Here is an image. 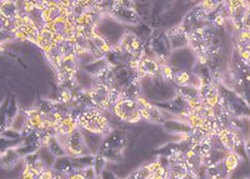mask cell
<instances>
[{"label": "cell", "instance_id": "f1b7e54d", "mask_svg": "<svg viewBox=\"0 0 250 179\" xmlns=\"http://www.w3.org/2000/svg\"><path fill=\"white\" fill-rule=\"evenodd\" d=\"M208 179H225V178H222V177H208Z\"/></svg>", "mask_w": 250, "mask_h": 179}, {"label": "cell", "instance_id": "4fadbf2b", "mask_svg": "<svg viewBox=\"0 0 250 179\" xmlns=\"http://www.w3.org/2000/svg\"><path fill=\"white\" fill-rule=\"evenodd\" d=\"M236 50L240 60L250 67V30H243L236 38Z\"/></svg>", "mask_w": 250, "mask_h": 179}, {"label": "cell", "instance_id": "3957f363", "mask_svg": "<svg viewBox=\"0 0 250 179\" xmlns=\"http://www.w3.org/2000/svg\"><path fill=\"white\" fill-rule=\"evenodd\" d=\"M150 50L153 51V57L155 58L160 64H167L171 54V45L169 42L167 33L160 29L153 30L150 38L148 40Z\"/></svg>", "mask_w": 250, "mask_h": 179}, {"label": "cell", "instance_id": "4dcf8cb0", "mask_svg": "<svg viewBox=\"0 0 250 179\" xmlns=\"http://www.w3.org/2000/svg\"><path fill=\"white\" fill-rule=\"evenodd\" d=\"M97 179H103V178H102V177H100V176H99V177H98V178H97Z\"/></svg>", "mask_w": 250, "mask_h": 179}, {"label": "cell", "instance_id": "44dd1931", "mask_svg": "<svg viewBox=\"0 0 250 179\" xmlns=\"http://www.w3.org/2000/svg\"><path fill=\"white\" fill-rule=\"evenodd\" d=\"M242 162H243V158L238 152H229V153L227 154L225 159L223 160V164H224L229 177H230L231 174L238 169L239 165L242 164Z\"/></svg>", "mask_w": 250, "mask_h": 179}, {"label": "cell", "instance_id": "d6986e66", "mask_svg": "<svg viewBox=\"0 0 250 179\" xmlns=\"http://www.w3.org/2000/svg\"><path fill=\"white\" fill-rule=\"evenodd\" d=\"M163 160V159H162ZM162 160H156V162L149 163V177L148 179H168L169 171L168 164L164 165Z\"/></svg>", "mask_w": 250, "mask_h": 179}, {"label": "cell", "instance_id": "9a60e30c", "mask_svg": "<svg viewBox=\"0 0 250 179\" xmlns=\"http://www.w3.org/2000/svg\"><path fill=\"white\" fill-rule=\"evenodd\" d=\"M79 128L77 122V115L71 113V112H68L65 114V117L62 118V122L58 124V127L55 128V135L58 136H68L70 135L73 132H75Z\"/></svg>", "mask_w": 250, "mask_h": 179}, {"label": "cell", "instance_id": "5bb4252c", "mask_svg": "<svg viewBox=\"0 0 250 179\" xmlns=\"http://www.w3.org/2000/svg\"><path fill=\"white\" fill-rule=\"evenodd\" d=\"M160 109H165V111L170 112V113H174L178 118H180L182 115H184L188 111H189V105L185 102L184 98L178 93L176 98L169 100L167 103H155Z\"/></svg>", "mask_w": 250, "mask_h": 179}, {"label": "cell", "instance_id": "d4e9b609", "mask_svg": "<svg viewBox=\"0 0 250 179\" xmlns=\"http://www.w3.org/2000/svg\"><path fill=\"white\" fill-rule=\"evenodd\" d=\"M118 0H95L94 8L97 9L98 12L102 13L103 15H108L111 13Z\"/></svg>", "mask_w": 250, "mask_h": 179}, {"label": "cell", "instance_id": "603a6c76", "mask_svg": "<svg viewBox=\"0 0 250 179\" xmlns=\"http://www.w3.org/2000/svg\"><path fill=\"white\" fill-rule=\"evenodd\" d=\"M45 145L48 147V149L53 153V156H54L55 158H60V157L68 156V154H66L65 148H64V145H62V143L60 142L59 136L55 135V134L49 136V139L48 142L45 143Z\"/></svg>", "mask_w": 250, "mask_h": 179}, {"label": "cell", "instance_id": "ba28073f", "mask_svg": "<svg viewBox=\"0 0 250 179\" xmlns=\"http://www.w3.org/2000/svg\"><path fill=\"white\" fill-rule=\"evenodd\" d=\"M38 6L42 9V18H43V22L45 25L54 23V22L62 19V18L71 17V14L69 13L68 9L64 8V6H62V4L58 3V1L43 0Z\"/></svg>", "mask_w": 250, "mask_h": 179}, {"label": "cell", "instance_id": "2e32d148", "mask_svg": "<svg viewBox=\"0 0 250 179\" xmlns=\"http://www.w3.org/2000/svg\"><path fill=\"white\" fill-rule=\"evenodd\" d=\"M198 77V74H191L185 69H174V75H173V82L175 83L178 87H196L199 88V86L194 83L193 78Z\"/></svg>", "mask_w": 250, "mask_h": 179}, {"label": "cell", "instance_id": "30bf717a", "mask_svg": "<svg viewBox=\"0 0 250 179\" xmlns=\"http://www.w3.org/2000/svg\"><path fill=\"white\" fill-rule=\"evenodd\" d=\"M215 136L228 152H238V149L243 145V140L236 129L227 125H222Z\"/></svg>", "mask_w": 250, "mask_h": 179}, {"label": "cell", "instance_id": "e0dca14e", "mask_svg": "<svg viewBox=\"0 0 250 179\" xmlns=\"http://www.w3.org/2000/svg\"><path fill=\"white\" fill-rule=\"evenodd\" d=\"M83 136H84V140H85V144L88 147L89 152L91 154L99 153L100 147H102L103 142H104V138L105 135H102V134H95V133H90V132L83 131Z\"/></svg>", "mask_w": 250, "mask_h": 179}, {"label": "cell", "instance_id": "1f68e13d", "mask_svg": "<svg viewBox=\"0 0 250 179\" xmlns=\"http://www.w3.org/2000/svg\"><path fill=\"white\" fill-rule=\"evenodd\" d=\"M249 179H250V178H249Z\"/></svg>", "mask_w": 250, "mask_h": 179}, {"label": "cell", "instance_id": "484cf974", "mask_svg": "<svg viewBox=\"0 0 250 179\" xmlns=\"http://www.w3.org/2000/svg\"><path fill=\"white\" fill-rule=\"evenodd\" d=\"M106 158L105 157H103L102 154H95V160H94V169L97 171L98 176L103 173V172L105 171V165H106Z\"/></svg>", "mask_w": 250, "mask_h": 179}, {"label": "cell", "instance_id": "ffe728a7", "mask_svg": "<svg viewBox=\"0 0 250 179\" xmlns=\"http://www.w3.org/2000/svg\"><path fill=\"white\" fill-rule=\"evenodd\" d=\"M1 19L15 20L20 14L19 4L9 0H1Z\"/></svg>", "mask_w": 250, "mask_h": 179}, {"label": "cell", "instance_id": "83f0119b", "mask_svg": "<svg viewBox=\"0 0 250 179\" xmlns=\"http://www.w3.org/2000/svg\"><path fill=\"white\" fill-rule=\"evenodd\" d=\"M100 177H102L103 179H118L117 177L114 176V174L109 171H104L102 174H100Z\"/></svg>", "mask_w": 250, "mask_h": 179}, {"label": "cell", "instance_id": "ac0fdd59", "mask_svg": "<svg viewBox=\"0 0 250 179\" xmlns=\"http://www.w3.org/2000/svg\"><path fill=\"white\" fill-rule=\"evenodd\" d=\"M21 159H23V157L20 156L17 148L5 149V152L3 151V153H1V167L5 168V169H12Z\"/></svg>", "mask_w": 250, "mask_h": 179}, {"label": "cell", "instance_id": "6da1fadb", "mask_svg": "<svg viewBox=\"0 0 250 179\" xmlns=\"http://www.w3.org/2000/svg\"><path fill=\"white\" fill-rule=\"evenodd\" d=\"M77 122L79 128L90 133L108 135L114 131L104 111L97 108H89L77 114Z\"/></svg>", "mask_w": 250, "mask_h": 179}, {"label": "cell", "instance_id": "8fae6325", "mask_svg": "<svg viewBox=\"0 0 250 179\" xmlns=\"http://www.w3.org/2000/svg\"><path fill=\"white\" fill-rule=\"evenodd\" d=\"M138 107H139L140 114H142L143 120H148L151 123H158V124H164V115L162 113V109L156 104H153L145 98L140 97L137 99Z\"/></svg>", "mask_w": 250, "mask_h": 179}, {"label": "cell", "instance_id": "f546056e", "mask_svg": "<svg viewBox=\"0 0 250 179\" xmlns=\"http://www.w3.org/2000/svg\"><path fill=\"white\" fill-rule=\"evenodd\" d=\"M168 179H179V178H173V177H168Z\"/></svg>", "mask_w": 250, "mask_h": 179}, {"label": "cell", "instance_id": "7a4b0ae2", "mask_svg": "<svg viewBox=\"0 0 250 179\" xmlns=\"http://www.w3.org/2000/svg\"><path fill=\"white\" fill-rule=\"evenodd\" d=\"M109 17L126 25H139L142 20L134 0H118Z\"/></svg>", "mask_w": 250, "mask_h": 179}, {"label": "cell", "instance_id": "277c9868", "mask_svg": "<svg viewBox=\"0 0 250 179\" xmlns=\"http://www.w3.org/2000/svg\"><path fill=\"white\" fill-rule=\"evenodd\" d=\"M113 114L119 120L129 124H137L143 120L137 100L122 98L113 105Z\"/></svg>", "mask_w": 250, "mask_h": 179}, {"label": "cell", "instance_id": "9c48e42d", "mask_svg": "<svg viewBox=\"0 0 250 179\" xmlns=\"http://www.w3.org/2000/svg\"><path fill=\"white\" fill-rule=\"evenodd\" d=\"M135 71H137V75L142 79L145 77H156V75H160V68H162V64H160L158 60L154 57H149L146 53L140 58L139 60L134 62L130 64Z\"/></svg>", "mask_w": 250, "mask_h": 179}, {"label": "cell", "instance_id": "cb8c5ba5", "mask_svg": "<svg viewBox=\"0 0 250 179\" xmlns=\"http://www.w3.org/2000/svg\"><path fill=\"white\" fill-rule=\"evenodd\" d=\"M53 169H54L57 173L62 174H71L74 172V168H73V162H71V157L64 156L57 158L55 159L54 165H53Z\"/></svg>", "mask_w": 250, "mask_h": 179}, {"label": "cell", "instance_id": "7402d4cb", "mask_svg": "<svg viewBox=\"0 0 250 179\" xmlns=\"http://www.w3.org/2000/svg\"><path fill=\"white\" fill-rule=\"evenodd\" d=\"M94 160H95V154H85V156L71 158L74 172H82L86 168L94 167Z\"/></svg>", "mask_w": 250, "mask_h": 179}, {"label": "cell", "instance_id": "52a82bcc", "mask_svg": "<svg viewBox=\"0 0 250 179\" xmlns=\"http://www.w3.org/2000/svg\"><path fill=\"white\" fill-rule=\"evenodd\" d=\"M104 15L100 12H98L97 9L90 8L88 10L80 14L79 17L75 18V25H77V30L82 31L84 34L90 35L94 30H97L98 25H99L100 20Z\"/></svg>", "mask_w": 250, "mask_h": 179}, {"label": "cell", "instance_id": "7c38bea8", "mask_svg": "<svg viewBox=\"0 0 250 179\" xmlns=\"http://www.w3.org/2000/svg\"><path fill=\"white\" fill-rule=\"evenodd\" d=\"M165 33H167V37L170 42L173 50H182L185 46H189V33L185 30L182 24H179L178 26H173Z\"/></svg>", "mask_w": 250, "mask_h": 179}, {"label": "cell", "instance_id": "4316f807", "mask_svg": "<svg viewBox=\"0 0 250 179\" xmlns=\"http://www.w3.org/2000/svg\"><path fill=\"white\" fill-rule=\"evenodd\" d=\"M68 179H86L84 177V174L82 172H73L71 174H69V178Z\"/></svg>", "mask_w": 250, "mask_h": 179}, {"label": "cell", "instance_id": "8992f818", "mask_svg": "<svg viewBox=\"0 0 250 179\" xmlns=\"http://www.w3.org/2000/svg\"><path fill=\"white\" fill-rule=\"evenodd\" d=\"M46 26L53 31V34L55 35L59 43H62L64 40L74 39L78 31L77 25H75V19L71 17L62 18V19L57 20L54 23L48 24Z\"/></svg>", "mask_w": 250, "mask_h": 179}, {"label": "cell", "instance_id": "5b68a950", "mask_svg": "<svg viewBox=\"0 0 250 179\" xmlns=\"http://www.w3.org/2000/svg\"><path fill=\"white\" fill-rule=\"evenodd\" d=\"M59 139L62 143V145H64L66 154L71 157V158L85 156V154H91L89 152L88 147H86L84 136H83V132L80 128H78L77 131L73 132L68 136H59Z\"/></svg>", "mask_w": 250, "mask_h": 179}]
</instances>
